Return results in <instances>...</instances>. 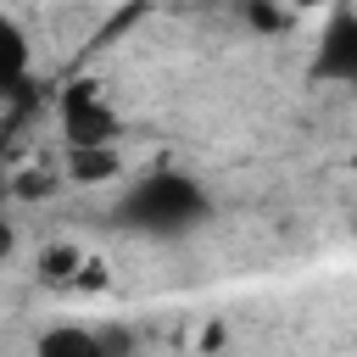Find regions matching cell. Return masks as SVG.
<instances>
[{
	"mask_svg": "<svg viewBox=\"0 0 357 357\" xmlns=\"http://www.w3.org/2000/svg\"><path fill=\"white\" fill-rule=\"evenodd\" d=\"M206 212H212V195L184 167H151V173H139L117 195V206H112L117 229H128L139 240H178V234L201 229Z\"/></svg>",
	"mask_w": 357,
	"mask_h": 357,
	"instance_id": "obj_1",
	"label": "cell"
},
{
	"mask_svg": "<svg viewBox=\"0 0 357 357\" xmlns=\"http://www.w3.org/2000/svg\"><path fill=\"white\" fill-rule=\"evenodd\" d=\"M56 117H61V139H67V151L117 145V134H123V123H117L112 100H106V95H100V84H89V78H78V84H67V89H61Z\"/></svg>",
	"mask_w": 357,
	"mask_h": 357,
	"instance_id": "obj_2",
	"label": "cell"
},
{
	"mask_svg": "<svg viewBox=\"0 0 357 357\" xmlns=\"http://www.w3.org/2000/svg\"><path fill=\"white\" fill-rule=\"evenodd\" d=\"M307 73L318 84H357V11L340 0L329 6L324 28H318V45H312V61Z\"/></svg>",
	"mask_w": 357,
	"mask_h": 357,
	"instance_id": "obj_3",
	"label": "cell"
},
{
	"mask_svg": "<svg viewBox=\"0 0 357 357\" xmlns=\"http://www.w3.org/2000/svg\"><path fill=\"white\" fill-rule=\"evenodd\" d=\"M28 67H33V39H28V28L0 6V95L22 89Z\"/></svg>",
	"mask_w": 357,
	"mask_h": 357,
	"instance_id": "obj_4",
	"label": "cell"
},
{
	"mask_svg": "<svg viewBox=\"0 0 357 357\" xmlns=\"http://www.w3.org/2000/svg\"><path fill=\"white\" fill-rule=\"evenodd\" d=\"M117 173H123V151H117V145L67 151V184H84V190H95V184H112Z\"/></svg>",
	"mask_w": 357,
	"mask_h": 357,
	"instance_id": "obj_5",
	"label": "cell"
},
{
	"mask_svg": "<svg viewBox=\"0 0 357 357\" xmlns=\"http://www.w3.org/2000/svg\"><path fill=\"white\" fill-rule=\"evenodd\" d=\"M33 357H106L100 335L84 329V324H50L39 340H33Z\"/></svg>",
	"mask_w": 357,
	"mask_h": 357,
	"instance_id": "obj_6",
	"label": "cell"
},
{
	"mask_svg": "<svg viewBox=\"0 0 357 357\" xmlns=\"http://www.w3.org/2000/svg\"><path fill=\"white\" fill-rule=\"evenodd\" d=\"M78 268H84L78 245H45V251H39V279H45V284H73Z\"/></svg>",
	"mask_w": 357,
	"mask_h": 357,
	"instance_id": "obj_7",
	"label": "cell"
},
{
	"mask_svg": "<svg viewBox=\"0 0 357 357\" xmlns=\"http://www.w3.org/2000/svg\"><path fill=\"white\" fill-rule=\"evenodd\" d=\"M245 22H251L257 33H279V28H284V11H279L273 0H245Z\"/></svg>",
	"mask_w": 357,
	"mask_h": 357,
	"instance_id": "obj_8",
	"label": "cell"
},
{
	"mask_svg": "<svg viewBox=\"0 0 357 357\" xmlns=\"http://www.w3.org/2000/svg\"><path fill=\"white\" fill-rule=\"evenodd\" d=\"M95 335H100V346H106V357H128V346H134V340H128V329H112V324H100Z\"/></svg>",
	"mask_w": 357,
	"mask_h": 357,
	"instance_id": "obj_9",
	"label": "cell"
},
{
	"mask_svg": "<svg viewBox=\"0 0 357 357\" xmlns=\"http://www.w3.org/2000/svg\"><path fill=\"white\" fill-rule=\"evenodd\" d=\"M73 284H78V290H100V284H106V262H84Z\"/></svg>",
	"mask_w": 357,
	"mask_h": 357,
	"instance_id": "obj_10",
	"label": "cell"
},
{
	"mask_svg": "<svg viewBox=\"0 0 357 357\" xmlns=\"http://www.w3.org/2000/svg\"><path fill=\"white\" fill-rule=\"evenodd\" d=\"M17 251V234H11V223H0V257H11Z\"/></svg>",
	"mask_w": 357,
	"mask_h": 357,
	"instance_id": "obj_11",
	"label": "cell"
},
{
	"mask_svg": "<svg viewBox=\"0 0 357 357\" xmlns=\"http://www.w3.org/2000/svg\"><path fill=\"white\" fill-rule=\"evenodd\" d=\"M296 6H307V11H312V6H340V0H296Z\"/></svg>",
	"mask_w": 357,
	"mask_h": 357,
	"instance_id": "obj_12",
	"label": "cell"
},
{
	"mask_svg": "<svg viewBox=\"0 0 357 357\" xmlns=\"http://www.w3.org/2000/svg\"><path fill=\"white\" fill-rule=\"evenodd\" d=\"M351 178H357V151H351Z\"/></svg>",
	"mask_w": 357,
	"mask_h": 357,
	"instance_id": "obj_13",
	"label": "cell"
}]
</instances>
